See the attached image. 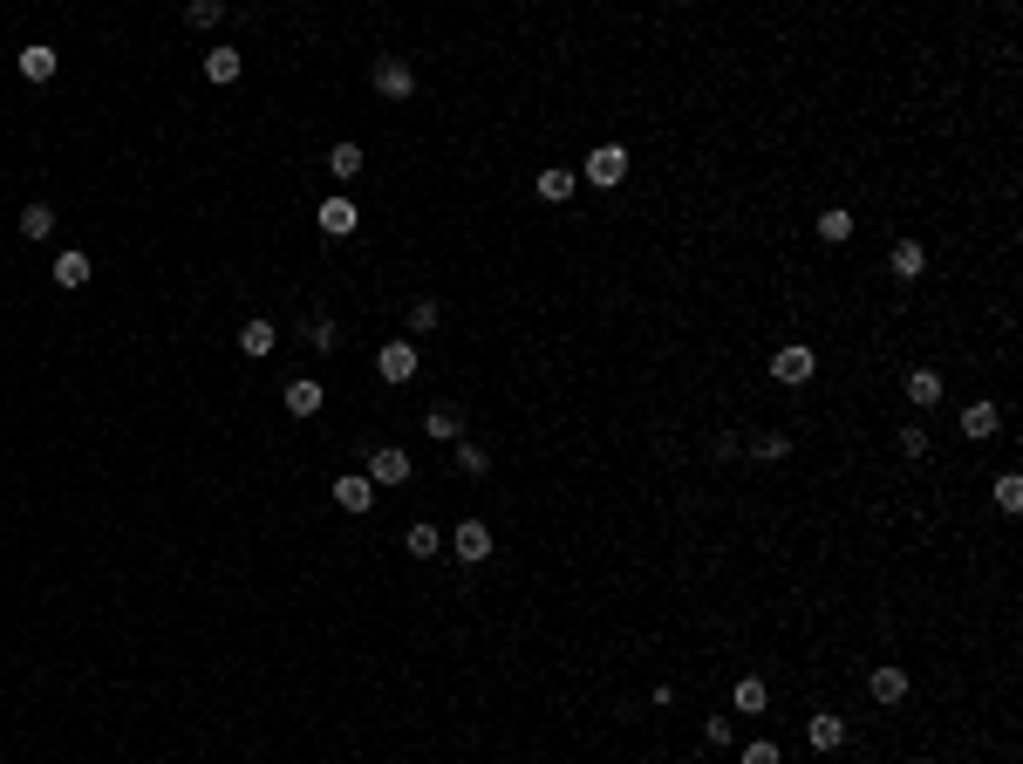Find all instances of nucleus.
Masks as SVG:
<instances>
[{"label": "nucleus", "mask_w": 1023, "mask_h": 764, "mask_svg": "<svg viewBox=\"0 0 1023 764\" xmlns=\"http://www.w3.org/2000/svg\"><path fill=\"white\" fill-rule=\"evenodd\" d=\"M328 171H335L341 185H348V178H362V144H335V151H328Z\"/></svg>", "instance_id": "obj_25"}, {"label": "nucleus", "mask_w": 1023, "mask_h": 764, "mask_svg": "<svg viewBox=\"0 0 1023 764\" xmlns=\"http://www.w3.org/2000/svg\"><path fill=\"white\" fill-rule=\"evenodd\" d=\"M901 458H928V430H901Z\"/></svg>", "instance_id": "obj_34"}, {"label": "nucleus", "mask_w": 1023, "mask_h": 764, "mask_svg": "<svg viewBox=\"0 0 1023 764\" xmlns=\"http://www.w3.org/2000/svg\"><path fill=\"white\" fill-rule=\"evenodd\" d=\"M335 342H341V328H335V321H307V348H321V355H328Z\"/></svg>", "instance_id": "obj_31"}, {"label": "nucleus", "mask_w": 1023, "mask_h": 764, "mask_svg": "<svg viewBox=\"0 0 1023 764\" xmlns=\"http://www.w3.org/2000/svg\"><path fill=\"white\" fill-rule=\"evenodd\" d=\"M376 376L382 382H410L417 376V342H382L376 348Z\"/></svg>", "instance_id": "obj_6"}, {"label": "nucleus", "mask_w": 1023, "mask_h": 764, "mask_svg": "<svg viewBox=\"0 0 1023 764\" xmlns=\"http://www.w3.org/2000/svg\"><path fill=\"white\" fill-rule=\"evenodd\" d=\"M48 232H55V205H41V198L21 205V239H48Z\"/></svg>", "instance_id": "obj_22"}, {"label": "nucleus", "mask_w": 1023, "mask_h": 764, "mask_svg": "<svg viewBox=\"0 0 1023 764\" xmlns=\"http://www.w3.org/2000/svg\"><path fill=\"white\" fill-rule=\"evenodd\" d=\"M703 744H710V751H730V717H710V724H703Z\"/></svg>", "instance_id": "obj_32"}, {"label": "nucleus", "mask_w": 1023, "mask_h": 764, "mask_svg": "<svg viewBox=\"0 0 1023 764\" xmlns=\"http://www.w3.org/2000/svg\"><path fill=\"white\" fill-rule=\"evenodd\" d=\"M403 546H410V560H437V546H444V539H437V526H410V533H403Z\"/></svg>", "instance_id": "obj_28"}, {"label": "nucleus", "mask_w": 1023, "mask_h": 764, "mask_svg": "<svg viewBox=\"0 0 1023 764\" xmlns=\"http://www.w3.org/2000/svg\"><path fill=\"white\" fill-rule=\"evenodd\" d=\"M451 553H457V560H464V567H478V560H492V526H485V519H464V526H457V533H451Z\"/></svg>", "instance_id": "obj_5"}, {"label": "nucleus", "mask_w": 1023, "mask_h": 764, "mask_svg": "<svg viewBox=\"0 0 1023 764\" xmlns=\"http://www.w3.org/2000/svg\"><path fill=\"white\" fill-rule=\"evenodd\" d=\"M805 744H812V751H839V744H846V717H839V710H812Z\"/></svg>", "instance_id": "obj_9"}, {"label": "nucleus", "mask_w": 1023, "mask_h": 764, "mask_svg": "<svg viewBox=\"0 0 1023 764\" xmlns=\"http://www.w3.org/2000/svg\"><path fill=\"white\" fill-rule=\"evenodd\" d=\"M744 451H751L758 464H778V458H792V437H785V430H764V437H751Z\"/></svg>", "instance_id": "obj_20"}, {"label": "nucleus", "mask_w": 1023, "mask_h": 764, "mask_svg": "<svg viewBox=\"0 0 1023 764\" xmlns=\"http://www.w3.org/2000/svg\"><path fill=\"white\" fill-rule=\"evenodd\" d=\"M539 198H546V205H567V198H573V171L546 164V171H539Z\"/></svg>", "instance_id": "obj_21"}, {"label": "nucleus", "mask_w": 1023, "mask_h": 764, "mask_svg": "<svg viewBox=\"0 0 1023 764\" xmlns=\"http://www.w3.org/2000/svg\"><path fill=\"white\" fill-rule=\"evenodd\" d=\"M376 96H389V103L417 96V69H410L403 55H382V62H376Z\"/></svg>", "instance_id": "obj_3"}, {"label": "nucleus", "mask_w": 1023, "mask_h": 764, "mask_svg": "<svg viewBox=\"0 0 1023 764\" xmlns=\"http://www.w3.org/2000/svg\"><path fill=\"white\" fill-rule=\"evenodd\" d=\"M921 764H935V758H921Z\"/></svg>", "instance_id": "obj_35"}, {"label": "nucleus", "mask_w": 1023, "mask_h": 764, "mask_svg": "<svg viewBox=\"0 0 1023 764\" xmlns=\"http://www.w3.org/2000/svg\"><path fill=\"white\" fill-rule=\"evenodd\" d=\"M362 478H369L376 492H382V485H403V478H410V451H396V444H376V451H369V471H362Z\"/></svg>", "instance_id": "obj_4"}, {"label": "nucleus", "mask_w": 1023, "mask_h": 764, "mask_svg": "<svg viewBox=\"0 0 1023 764\" xmlns=\"http://www.w3.org/2000/svg\"><path fill=\"white\" fill-rule=\"evenodd\" d=\"M273 342H280V328H273V321H246V328H239V348H246L253 362H266V355H273Z\"/></svg>", "instance_id": "obj_17"}, {"label": "nucleus", "mask_w": 1023, "mask_h": 764, "mask_svg": "<svg viewBox=\"0 0 1023 764\" xmlns=\"http://www.w3.org/2000/svg\"><path fill=\"white\" fill-rule=\"evenodd\" d=\"M328 492H335V505H341V512H369V505H376V485H369L362 471H348V478H335Z\"/></svg>", "instance_id": "obj_10"}, {"label": "nucleus", "mask_w": 1023, "mask_h": 764, "mask_svg": "<svg viewBox=\"0 0 1023 764\" xmlns=\"http://www.w3.org/2000/svg\"><path fill=\"white\" fill-rule=\"evenodd\" d=\"M89 273H96V267H89V253H62V260H55V287L76 294V287H89Z\"/></svg>", "instance_id": "obj_16"}, {"label": "nucleus", "mask_w": 1023, "mask_h": 764, "mask_svg": "<svg viewBox=\"0 0 1023 764\" xmlns=\"http://www.w3.org/2000/svg\"><path fill=\"white\" fill-rule=\"evenodd\" d=\"M185 21H191V28H219V21H226V7H219V0H191Z\"/></svg>", "instance_id": "obj_29"}, {"label": "nucleus", "mask_w": 1023, "mask_h": 764, "mask_svg": "<svg viewBox=\"0 0 1023 764\" xmlns=\"http://www.w3.org/2000/svg\"><path fill=\"white\" fill-rule=\"evenodd\" d=\"M287 410H294V417H314V410H321V382H287Z\"/></svg>", "instance_id": "obj_24"}, {"label": "nucleus", "mask_w": 1023, "mask_h": 764, "mask_svg": "<svg viewBox=\"0 0 1023 764\" xmlns=\"http://www.w3.org/2000/svg\"><path fill=\"white\" fill-rule=\"evenodd\" d=\"M989 498H996L1003 512H1023V478H1017V471H1003V478L989 485Z\"/></svg>", "instance_id": "obj_27"}, {"label": "nucleus", "mask_w": 1023, "mask_h": 764, "mask_svg": "<svg viewBox=\"0 0 1023 764\" xmlns=\"http://www.w3.org/2000/svg\"><path fill=\"white\" fill-rule=\"evenodd\" d=\"M744 764H785L778 744H744Z\"/></svg>", "instance_id": "obj_33"}, {"label": "nucleus", "mask_w": 1023, "mask_h": 764, "mask_svg": "<svg viewBox=\"0 0 1023 764\" xmlns=\"http://www.w3.org/2000/svg\"><path fill=\"white\" fill-rule=\"evenodd\" d=\"M819 239H826V246H846V239H853V212H846V205L819 212Z\"/></svg>", "instance_id": "obj_23"}, {"label": "nucleus", "mask_w": 1023, "mask_h": 764, "mask_svg": "<svg viewBox=\"0 0 1023 764\" xmlns=\"http://www.w3.org/2000/svg\"><path fill=\"white\" fill-rule=\"evenodd\" d=\"M410 335H437V301H410Z\"/></svg>", "instance_id": "obj_30"}, {"label": "nucleus", "mask_w": 1023, "mask_h": 764, "mask_svg": "<svg viewBox=\"0 0 1023 764\" xmlns=\"http://www.w3.org/2000/svg\"><path fill=\"white\" fill-rule=\"evenodd\" d=\"M21 76H28V82H55V48H48V41H28V48H21Z\"/></svg>", "instance_id": "obj_14"}, {"label": "nucleus", "mask_w": 1023, "mask_h": 764, "mask_svg": "<svg viewBox=\"0 0 1023 764\" xmlns=\"http://www.w3.org/2000/svg\"><path fill=\"white\" fill-rule=\"evenodd\" d=\"M812 376H819V355H812L805 342H792V348H778V355H771V382L798 389V382H812Z\"/></svg>", "instance_id": "obj_2"}, {"label": "nucleus", "mask_w": 1023, "mask_h": 764, "mask_svg": "<svg viewBox=\"0 0 1023 764\" xmlns=\"http://www.w3.org/2000/svg\"><path fill=\"white\" fill-rule=\"evenodd\" d=\"M239 69H246V62H239V48H205V82H219V89H226V82H239Z\"/></svg>", "instance_id": "obj_15"}, {"label": "nucleus", "mask_w": 1023, "mask_h": 764, "mask_svg": "<svg viewBox=\"0 0 1023 764\" xmlns=\"http://www.w3.org/2000/svg\"><path fill=\"white\" fill-rule=\"evenodd\" d=\"M730 703H737V717H764V703H771L764 696V676H744V683L730 689Z\"/></svg>", "instance_id": "obj_19"}, {"label": "nucleus", "mask_w": 1023, "mask_h": 764, "mask_svg": "<svg viewBox=\"0 0 1023 764\" xmlns=\"http://www.w3.org/2000/svg\"><path fill=\"white\" fill-rule=\"evenodd\" d=\"M887 273H894V280H921V273H928V246H921V239H894Z\"/></svg>", "instance_id": "obj_8"}, {"label": "nucleus", "mask_w": 1023, "mask_h": 764, "mask_svg": "<svg viewBox=\"0 0 1023 764\" xmlns=\"http://www.w3.org/2000/svg\"><path fill=\"white\" fill-rule=\"evenodd\" d=\"M423 430H430V437H444V444H457V437H464V410H457V403H430Z\"/></svg>", "instance_id": "obj_13"}, {"label": "nucleus", "mask_w": 1023, "mask_h": 764, "mask_svg": "<svg viewBox=\"0 0 1023 764\" xmlns=\"http://www.w3.org/2000/svg\"><path fill=\"white\" fill-rule=\"evenodd\" d=\"M996 423H1003V410H996V403H969V410H962V437H976V444H983V437H996Z\"/></svg>", "instance_id": "obj_18"}, {"label": "nucleus", "mask_w": 1023, "mask_h": 764, "mask_svg": "<svg viewBox=\"0 0 1023 764\" xmlns=\"http://www.w3.org/2000/svg\"><path fill=\"white\" fill-rule=\"evenodd\" d=\"M580 171H587V185H601V191H614V185H621V178H628V151H621V144H594V151H587V164H580Z\"/></svg>", "instance_id": "obj_1"}, {"label": "nucleus", "mask_w": 1023, "mask_h": 764, "mask_svg": "<svg viewBox=\"0 0 1023 764\" xmlns=\"http://www.w3.org/2000/svg\"><path fill=\"white\" fill-rule=\"evenodd\" d=\"M457 471H464V478H485V471H492V458H485V444L457 437Z\"/></svg>", "instance_id": "obj_26"}, {"label": "nucleus", "mask_w": 1023, "mask_h": 764, "mask_svg": "<svg viewBox=\"0 0 1023 764\" xmlns=\"http://www.w3.org/2000/svg\"><path fill=\"white\" fill-rule=\"evenodd\" d=\"M867 689H873V703H901L908 696V669H894V662H880L867 676Z\"/></svg>", "instance_id": "obj_11"}, {"label": "nucleus", "mask_w": 1023, "mask_h": 764, "mask_svg": "<svg viewBox=\"0 0 1023 764\" xmlns=\"http://www.w3.org/2000/svg\"><path fill=\"white\" fill-rule=\"evenodd\" d=\"M314 226L328 232V239H348V232L362 226V212H355V198H321V212H314Z\"/></svg>", "instance_id": "obj_7"}, {"label": "nucleus", "mask_w": 1023, "mask_h": 764, "mask_svg": "<svg viewBox=\"0 0 1023 764\" xmlns=\"http://www.w3.org/2000/svg\"><path fill=\"white\" fill-rule=\"evenodd\" d=\"M942 389H948L942 369H914V376H908V403H914V410H935V403H942Z\"/></svg>", "instance_id": "obj_12"}]
</instances>
